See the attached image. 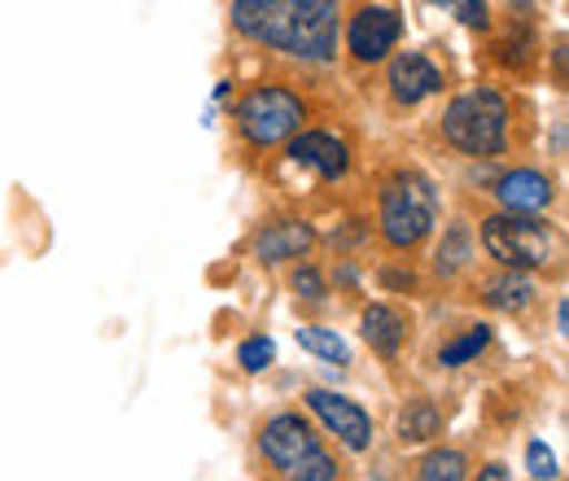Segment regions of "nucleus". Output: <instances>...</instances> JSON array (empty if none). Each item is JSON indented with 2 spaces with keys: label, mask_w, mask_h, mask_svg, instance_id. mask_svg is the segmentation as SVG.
<instances>
[{
  "label": "nucleus",
  "mask_w": 569,
  "mask_h": 481,
  "mask_svg": "<svg viewBox=\"0 0 569 481\" xmlns=\"http://www.w3.org/2000/svg\"><path fill=\"white\" fill-rule=\"evenodd\" d=\"M232 22L250 40L293 58L329 62L338 49V4L329 0H237Z\"/></svg>",
  "instance_id": "f257e3e1"
},
{
  "label": "nucleus",
  "mask_w": 569,
  "mask_h": 481,
  "mask_svg": "<svg viewBox=\"0 0 569 481\" xmlns=\"http://www.w3.org/2000/svg\"><path fill=\"white\" fill-rule=\"evenodd\" d=\"M442 132L447 140L460 149V153H473V158H491L503 149V132H508V106L503 97L491 88H478V92H465L447 106V119H442Z\"/></svg>",
  "instance_id": "f03ea898"
},
{
  "label": "nucleus",
  "mask_w": 569,
  "mask_h": 481,
  "mask_svg": "<svg viewBox=\"0 0 569 481\" xmlns=\"http://www.w3.org/2000/svg\"><path fill=\"white\" fill-rule=\"evenodd\" d=\"M433 214H438V193L426 176L408 171V176H395L381 193V232L395 250H408L433 228Z\"/></svg>",
  "instance_id": "7ed1b4c3"
},
{
  "label": "nucleus",
  "mask_w": 569,
  "mask_h": 481,
  "mask_svg": "<svg viewBox=\"0 0 569 481\" xmlns=\"http://www.w3.org/2000/svg\"><path fill=\"white\" fill-rule=\"evenodd\" d=\"M482 245L508 272H526V268H543L548 263L552 232L543 223H535V219H521V214H491L482 223Z\"/></svg>",
  "instance_id": "20e7f679"
},
{
  "label": "nucleus",
  "mask_w": 569,
  "mask_h": 481,
  "mask_svg": "<svg viewBox=\"0 0 569 481\" xmlns=\"http://www.w3.org/2000/svg\"><path fill=\"white\" fill-rule=\"evenodd\" d=\"M237 123H241V137L250 144H259V149L281 144L302 123V101L293 92H284V88H254L237 106Z\"/></svg>",
  "instance_id": "39448f33"
},
{
  "label": "nucleus",
  "mask_w": 569,
  "mask_h": 481,
  "mask_svg": "<svg viewBox=\"0 0 569 481\" xmlns=\"http://www.w3.org/2000/svg\"><path fill=\"white\" fill-rule=\"evenodd\" d=\"M263 451H268V460L281 469L284 478L293 481L298 469H307L320 455V442H316V433L307 429L302 415H277L263 429Z\"/></svg>",
  "instance_id": "423d86ee"
},
{
  "label": "nucleus",
  "mask_w": 569,
  "mask_h": 481,
  "mask_svg": "<svg viewBox=\"0 0 569 481\" xmlns=\"http://www.w3.org/2000/svg\"><path fill=\"white\" fill-rule=\"evenodd\" d=\"M403 36V18L390 9V4H368L351 18V31H347V44L359 62H377L395 49V40Z\"/></svg>",
  "instance_id": "0eeeda50"
},
{
  "label": "nucleus",
  "mask_w": 569,
  "mask_h": 481,
  "mask_svg": "<svg viewBox=\"0 0 569 481\" xmlns=\"http://www.w3.org/2000/svg\"><path fill=\"white\" fill-rule=\"evenodd\" d=\"M307 403H311V412L320 415L351 451H363V447L372 442V420L359 412L351 399H338V394H329V390H311Z\"/></svg>",
  "instance_id": "6e6552de"
},
{
  "label": "nucleus",
  "mask_w": 569,
  "mask_h": 481,
  "mask_svg": "<svg viewBox=\"0 0 569 481\" xmlns=\"http://www.w3.org/2000/svg\"><path fill=\"white\" fill-rule=\"evenodd\" d=\"M289 158L293 162H302V167H316L325 180H338V176H347V144L338 137H329V132H302V137L289 140Z\"/></svg>",
  "instance_id": "1a4fd4ad"
},
{
  "label": "nucleus",
  "mask_w": 569,
  "mask_h": 481,
  "mask_svg": "<svg viewBox=\"0 0 569 481\" xmlns=\"http://www.w3.org/2000/svg\"><path fill=\"white\" fill-rule=\"evenodd\" d=\"M311 241H316V232H311L302 219H277V223H268V228L254 237V254H259L263 263H284V259L307 254Z\"/></svg>",
  "instance_id": "9d476101"
},
{
  "label": "nucleus",
  "mask_w": 569,
  "mask_h": 481,
  "mask_svg": "<svg viewBox=\"0 0 569 481\" xmlns=\"http://www.w3.org/2000/svg\"><path fill=\"white\" fill-rule=\"evenodd\" d=\"M438 88H442V74L429 67L421 53H403V58L390 62V92H395L403 106L426 101L429 92H438Z\"/></svg>",
  "instance_id": "9b49d317"
},
{
  "label": "nucleus",
  "mask_w": 569,
  "mask_h": 481,
  "mask_svg": "<svg viewBox=\"0 0 569 481\" xmlns=\"http://www.w3.org/2000/svg\"><path fill=\"white\" fill-rule=\"evenodd\" d=\"M496 193L512 214L543 210L548 202H552V184H548V176H539V171H508V176L496 184Z\"/></svg>",
  "instance_id": "f8f14e48"
},
{
  "label": "nucleus",
  "mask_w": 569,
  "mask_h": 481,
  "mask_svg": "<svg viewBox=\"0 0 569 481\" xmlns=\"http://www.w3.org/2000/svg\"><path fill=\"white\" fill-rule=\"evenodd\" d=\"M403 333H408V324H403V315H399L395 307H368V311H363V338H368L372 350L399 354Z\"/></svg>",
  "instance_id": "ddd939ff"
},
{
  "label": "nucleus",
  "mask_w": 569,
  "mask_h": 481,
  "mask_svg": "<svg viewBox=\"0 0 569 481\" xmlns=\"http://www.w3.org/2000/svg\"><path fill=\"white\" fill-rule=\"evenodd\" d=\"M530 298H535V284L521 272H503L496 280H487V302L499 311H521Z\"/></svg>",
  "instance_id": "4468645a"
},
{
  "label": "nucleus",
  "mask_w": 569,
  "mask_h": 481,
  "mask_svg": "<svg viewBox=\"0 0 569 481\" xmlns=\"http://www.w3.org/2000/svg\"><path fill=\"white\" fill-rule=\"evenodd\" d=\"M298 345L311 350V354H320V359H329V363H347V359H351L347 342H342L333 329H316V324H307V329H298Z\"/></svg>",
  "instance_id": "2eb2a0df"
},
{
  "label": "nucleus",
  "mask_w": 569,
  "mask_h": 481,
  "mask_svg": "<svg viewBox=\"0 0 569 481\" xmlns=\"http://www.w3.org/2000/svg\"><path fill=\"white\" fill-rule=\"evenodd\" d=\"M487 342H491V329H482V324H478V329H469L460 342L442 345L438 363H442V368H460V363H469L473 354H482V350H487Z\"/></svg>",
  "instance_id": "dca6fc26"
},
{
  "label": "nucleus",
  "mask_w": 569,
  "mask_h": 481,
  "mask_svg": "<svg viewBox=\"0 0 569 481\" xmlns=\"http://www.w3.org/2000/svg\"><path fill=\"white\" fill-rule=\"evenodd\" d=\"M465 259H469V232H465V228H451L447 241H442L438 254H433V268L442 275H451L465 268Z\"/></svg>",
  "instance_id": "f3484780"
},
{
  "label": "nucleus",
  "mask_w": 569,
  "mask_h": 481,
  "mask_svg": "<svg viewBox=\"0 0 569 481\" xmlns=\"http://www.w3.org/2000/svg\"><path fill=\"white\" fill-rule=\"evenodd\" d=\"M421 481H465V455L460 451H429L421 464Z\"/></svg>",
  "instance_id": "a211bd4d"
},
{
  "label": "nucleus",
  "mask_w": 569,
  "mask_h": 481,
  "mask_svg": "<svg viewBox=\"0 0 569 481\" xmlns=\"http://www.w3.org/2000/svg\"><path fill=\"white\" fill-rule=\"evenodd\" d=\"M429 433H438V412H433L429 403H412V408L403 412V420H399V438H403V442H421Z\"/></svg>",
  "instance_id": "6ab92c4d"
},
{
  "label": "nucleus",
  "mask_w": 569,
  "mask_h": 481,
  "mask_svg": "<svg viewBox=\"0 0 569 481\" xmlns=\"http://www.w3.org/2000/svg\"><path fill=\"white\" fill-rule=\"evenodd\" d=\"M272 342L268 338H250V342H241V350H237V359H241V368L246 372H263L268 363H272Z\"/></svg>",
  "instance_id": "aec40b11"
},
{
  "label": "nucleus",
  "mask_w": 569,
  "mask_h": 481,
  "mask_svg": "<svg viewBox=\"0 0 569 481\" xmlns=\"http://www.w3.org/2000/svg\"><path fill=\"white\" fill-rule=\"evenodd\" d=\"M526 460H530V478H539V481H552V478H557V460H552V451H548L543 442H530Z\"/></svg>",
  "instance_id": "412c9836"
},
{
  "label": "nucleus",
  "mask_w": 569,
  "mask_h": 481,
  "mask_svg": "<svg viewBox=\"0 0 569 481\" xmlns=\"http://www.w3.org/2000/svg\"><path fill=\"white\" fill-rule=\"evenodd\" d=\"M293 289L302 298H325V280H320V272H311V268H302V272L293 275Z\"/></svg>",
  "instance_id": "4be33fe9"
},
{
  "label": "nucleus",
  "mask_w": 569,
  "mask_h": 481,
  "mask_svg": "<svg viewBox=\"0 0 569 481\" xmlns=\"http://www.w3.org/2000/svg\"><path fill=\"white\" fill-rule=\"evenodd\" d=\"M456 13H460V22H469V27H487V4H456Z\"/></svg>",
  "instance_id": "5701e85b"
},
{
  "label": "nucleus",
  "mask_w": 569,
  "mask_h": 481,
  "mask_svg": "<svg viewBox=\"0 0 569 481\" xmlns=\"http://www.w3.org/2000/svg\"><path fill=\"white\" fill-rule=\"evenodd\" d=\"M478 481H512V478H508V469H503V464H487V469L478 473Z\"/></svg>",
  "instance_id": "b1692460"
}]
</instances>
